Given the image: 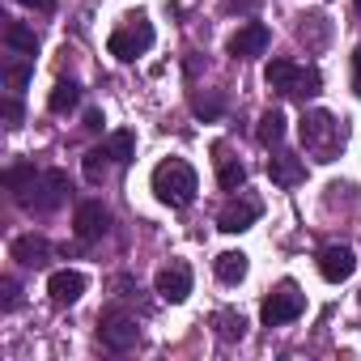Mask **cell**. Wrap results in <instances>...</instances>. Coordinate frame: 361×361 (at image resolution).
<instances>
[{"label": "cell", "mask_w": 361, "mask_h": 361, "mask_svg": "<svg viewBox=\"0 0 361 361\" xmlns=\"http://www.w3.org/2000/svg\"><path fill=\"white\" fill-rule=\"evenodd\" d=\"M149 183H153V196H157L161 204H170V209H188V204L196 200V192H200V178H196V170H192L183 157L157 161Z\"/></svg>", "instance_id": "cell-1"}, {"label": "cell", "mask_w": 361, "mask_h": 361, "mask_svg": "<svg viewBox=\"0 0 361 361\" xmlns=\"http://www.w3.org/2000/svg\"><path fill=\"white\" fill-rule=\"evenodd\" d=\"M298 132H302V149L314 161H336L344 153V123L331 111H306Z\"/></svg>", "instance_id": "cell-2"}, {"label": "cell", "mask_w": 361, "mask_h": 361, "mask_svg": "<svg viewBox=\"0 0 361 361\" xmlns=\"http://www.w3.org/2000/svg\"><path fill=\"white\" fill-rule=\"evenodd\" d=\"M264 81H268V90H276L281 98H298V102H306V98H314L319 90H323V73L319 68H306V64H293V60H268V68H264Z\"/></svg>", "instance_id": "cell-3"}, {"label": "cell", "mask_w": 361, "mask_h": 361, "mask_svg": "<svg viewBox=\"0 0 361 361\" xmlns=\"http://www.w3.org/2000/svg\"><path fill=\"white\" fill-rule=\"evenodd\" d=\"M153 22L145 18V13H132L119 30H111V39H106V51L115 56V60H123V64H132L136 56H145L149 47H153Z\"/></svg>", "instance_id": "cell-4"}, {"label": "cell", "mask_w": 361, "mask_h": 361, "mask_svg": "<svg viewBox=\"0 0 361 361\" xmlns=\"http://www.w3.org/2000/svg\"><path fill=\"white\" fill-rule=\"evenodd\" d=\"M302 310H306V293L298 289V281H281V285L264 298L259 319H264V327H285V323L302 319Z\"/></svg>", "instance_id": "cell-5"}, {"label": "cell", "mask_w": 361, "mask_h": 361, "mask_svg": "<svg viewBox=\"0 0 361 361\" xmlns=\"http://www.w3.org/2000/svg\"><path fill=\"white\" fill-rule=\"evenodd\" d=\"M98 340H102V348H111V353L136 348V340H140L136 314H128L123 306H106V310L98 314Z\"/></svg>", "instance_id": "cell-6"}, {"label": "cell", "mask_w": 361, "mask_h": 361, "mask_svg": "<svg viewBox=\"0 0 361 361\" xmlns=\"http://www.w3.org/2000/svg\"><path fill=\"white\" fill-rule=\"evenodd\" d=\"M68 192H73V183H68L64 170H39L35 188H30V196H26V209H35V213H56V209L68 200Z\"/></svg>", "instance_id": "cell-7"}, {"label": "cell", "mask_w": 361, "mask_h": 361, "mask_svg": "<svg viewBox=\"0 0 361 361\" xmlns=\"http://www.w3.org/2000/svg\"><path fill=\"white\" fill-rule=\"evenodd\" d=\"M73 230H77L81 243L106 238V234H111V209H106L102 200H81L77 213H73Z\"/></svg>", "instance_id": "cell-8"}, {"label": "cell", "mask_w": 361, "mask_h": 361, "mask_svg": "<svg viewBox=\"0 0 361 361\" xmlns=\"http://www.w3.org/2000/svg\"><path fill=\"white\" fill-rule=\"evenodd\" d=\"M153 289H157V298L161 302H188L192 298V268L183 264V259H170L161 272H157V281H153Z\"/></svg>", "instance_id": "cell-9"}, {"label": "cell", "mask_w": 361, "mask_h": 361, "mask_svg": "<svg viewBox=\"0 0 361 361\" xmlns=\"http://www.w3.org/2000/svg\"><path fill=\"white\" fill-rule=\"evenodd\" d=\"M268 43H272V30H268L264 22H247V26H238V30L230 35L226 51H230L234 60H255V56L268 51Z\"/></svg>", "instance_id": "cell-10"}, {"label": "cell", "mask_w": 361, "mask_h": 361, "mask_svg": "<svg viewBox=\"0 0 361 361\" xmlns=\"http://www.w3.org/2000/svg\"><path fill=\"white\" fill-rule=\"evenodd\" d=\"M259 213H264V204H259L255 196H238V200H230V204L217 213V230L243 234V230H251V226L259 221Z\"/></svg>", "instance_id": "cell-11"}, {"label": "cell", "mask_w": 361, "mask_h": 361, "mask_svg": "<svg viewBox=\"0 0 361 361\" xmlns=\"http://www.w3.org/2000/svg\"><path fill=\"white\" fill-rule=\"evenodd\" d=\"M319 272H323V281H331V285L348 281V276L357 272V255H353V247L327 243V247L319 251Z\"/></svg>", "instance_id": "cell-12"}, {"label": "cell", "mask_w": 361, "mask_h": 361, "mask_svg": "<svg viewBox=\"0 0 361 361\" xmlns=\"http://www.w3.org/2000/svg\"><path fill=\"white\" fill-rule=\"evenodd\" d=\"M85 285H90V281H85V272H77V268H60V272L47 276V293H51L56 306H73V302H81Z\"/></svg>", "instance_id": "cell-13"}, {"label": "cell", "mask_w": 361, "mask_h": 361, "mask_svg": "<svg viewBox=\"0 0 361 361\" xmlns=\"http://www.w3.org/2000/svg\"><path fill=\"white\" fill-rule=\"evenodd\" d=\"M9 255H13L18 264H26V268H47L51 243H47L43 234H18V238L9 243Z\"/></svg>", "instance_id": "cell-14"}, {"label": "cell", "mask_w": 361, "mask_h": 361, "mask_svg": "<svg viewBox=\"0 0 361 361\" xmlns=\"http://www.w3.org/2000/svg\"><path fill=\"white\" fill-rule=\"evenodd\" d=\"M268 174H272V183L276 188H298L302 178H306V161L302 157H293V153H272L268 157Z\"/></svg>", "instance_id": "cell-15"}, {"label": "cell", "mask_w": 361, "mask_h": 361, "mask_svg": "<svg viewBox=\"0 0 361 361\" xmlns=\"http://www.w3.org/2000/svg\"><path fill=\"white\" fill-rule=\"evenodd\" d=\"M213 153H217V183H221V192H238V188L247 183V166H243L226 145H217Z\"/></svg>", "instance_id": "cell-16"}, {"label": "cell", "mask_w": 361, "mask_h": 361, "mask_svg": "<svg viewBox=\"0 0 361 361\" xmlns=\"http://www.w3.org/2000/svg\"><path fill=\"white\" fill-rule=\"evenodd\" d=\"M35 178H39V170H35L30 161H18V166L5 170V188L13 192L18 204H26V196H30V188H35Z\"/></svg>", "instance_id": "cell-17"}, {"label": "cell", "mask_w": 361, "mask_h": 361, "mask_svg": "<svg viewBox=\"0 0 361 361\" xmlns=\"http://www.w3.org/2000/svg\"><path fill=\"white\" fill-rule=\"evenodd\" d=\"M255 136H259V145H264V149H276V145L285 140V111H281V106H268V111L259 115Z\"/></svg>", "instance_id": "cell-18"}, {"label": "cell", "mask_w": 361, "mask_h": 361, "mask_svg": "<svg viewBox=\"0 0 361 361\" xmlns=\"http://www.w3.org/2000/svg\"><path fill=\"white\" fill-rule=\"evenodd\" d=\"M102 149L111 153V161H115V166H128V161L136 157V132L119 128V132H111V136L102 140Z\"/></svg>", "instance_id": "cell-19"}, {"label": "cell", "mask_w": 361, "mask_h": 361, "mask_svg": "<svg viewBox=\"0 0 361 361\" xmlns=\"http://www.w3.org/2000/svg\"><path fill=\"white\" fill-rule=\"evenodd\" d=\"M213 268H217V281H221V285H238V281L247 276V268H251V264H247V255H243V251H221Z\"/></svg>", "instance_id": "cell-20"}, {"label": "cell", "mask_w": 361, "mask_h": 361, "mask_svg": "<svg viewBox=\"0 0 361 361\" xmlns=\"http://www.w3.org/2000/svg\"><path fill=\"white\" fill-rule=\"evenodd\" d=\"M81 102V85L68 77V81H56V90L47 94V111H56V115H64V111H73Z\"/></svg>", "instance_id": "cell-21"}, {"label": "cell", "mask_w": 361, "mask_h": 361, "mask_svg": "<svg viewBox=\"0 0 361 361\" xmlns=\"http://www.w3.org/2000/svg\"><path fill=\"white\" fill-rule=\"evenodd\" d=\"M111 153L102 149V145H94L85 157H81V170H85V178H90V183H106V174H111Z\"/></svg>", "instance_id": "cell-22"}, {"label": "cell", "mask_w": 361, "mask_h": 361, "mask_svg": "<svg viewBox=\"0 0 361 361\" xmlns=\"http://www.w3.org/2000/svg\"><path fill=\"white\" fill-rule=\"evenodd\" d=\"M5 43H9L13 51H22V56H35V51H39V35H35L26 22H9V26H5Z\"/></svg>", "instance_id": "cell-23"}, {"label": "cell", "mask_w": 361, "mask_h": 361, "mask_svg": "<svg viewBox=\"0 0 361 361\" xmlns=\"http://www.w3.org/2000/svg\"><path fill=\"white\" fill-rule=\"evenodd\" d=\"M213 327H217V336H221L226 344H234V340L247 336V319H243L238 310H217V314H213Z\"/></svg>", "instance_id": "cell-24"}, {"label": "cell", "mask_w": 361, "mask_h": 361, "mask_svg": "<svg viewBox=\"0 0 361 361\" xmlns=\"http://www.w3.org/2000/svg\"><path fill=\"white\" fill-rule=\"evenodd\" d=\"M30 73H35V64H30V60H13V64H5V90L22 98V90L30 85Z\"/></svg>", "instance_id": "cell-25"}, {"label": "cell", "mask_w": 361, "mask_h": 361, "mask_svg": "<svg viewBox=\"0 0 361 361\" xmlns=\"http://www.w3.org/2000/svg\"><path fill=\"white\" fill-rule=\"evenodd\" d=\"M192 111L209 123V119H221V111H226V98L213 90V94H192Z\"/></svg>", "instance_id": "cell-26"}, {"label": "cell", "mask_w": 361, "mask_h": 361, "mask_svg": "<svg viewBox=\"0 0 361 361\" xmlns=\"http://www.w3.org/2000/svg\"><path fill=\"white\" fill-rule=\"evenodd\" d=\"M298 39H302V43H310V47H323V43H327V22H323L319 13H314V18H302Z\"/></svg>", "instance_id": "cell-27"}, {"label": "cell", "mask_w": 361, "mask_h": 361, "mask_svg": "<svg viewBox=\"0 0 361 361\" xmlns=\"http://www.w3.org/2000/svg\"><path fill=\"white\" fill-rule=\"evenodd\" d=\"M18 306H22V285H18L13 276H5V281H0V310L9 314V310H18Z\"/></svg>", "instance_id": "cell-28"}, {"label": "cell", "mask_w": 361, "mask_h": 361, "mask_svg": "<svg viewBox=\"0 0 361 361\" xmlns=\"http://www.w3.org/2000/svg\"><path fill=\"white\" fill-rule=\"evenodd\" d=\"M5 123H9V128H22V98H18V94L5 98Z\"/></svg>", "instance_id": "cell-29"}, {"label": "cell", "mask_w": 361, "mask_h": 361, "mask_svg": "<svg viewBox=\"0 0 361 361\" xmlns=\"http://www.w3.org/2000/svg\"><path fill=\"white\" fill-rule=\"evenodd\" d=\"M18 5H26V9H35V13H51L56 0H18Z\"/></svg>", "instance_id": "cell-30"}, {"label": "cell", "mask_w": 361, "mask_h": 361, "mask_svg": "<svg viewBox=\"0 0 361 361\" xmlns=\"http://www.w3.org/2000/svg\"><path fill=\"white\" fill-rule=\"evenodd\" d=\"M102 123H106L102 111H90V115H85V128H90V132H102Z\"/></svg>", "instance_id": "cell-31"}, {"label": "cell", "mask_w": 361, "mask_h": 361, "mask_svg": "<svg viewBox=\"0 0 361 361\" xmlns=\"http://www.w3.org/2000/svg\"><path fill=\"white\" fill-rule=\"evenodd\" d=\"M234 9H255V0H226V13H234Z\"/></svg>", "instance_id": "cell-32"}, {"label": "cell", "mask_w": 361, "mask_h": 361, "mask_svg": "<svg viewBox=\"0 0 361 361\" xmlns=\"http://www.w3.org/2000/svg\"><path fill=\"white\" fill-rule=\"evenodd\" d=\"M353 68H357V81H361V47H357V56H353Z\"/></svg>", "instance_id": "cell-33"}, {"label": "cell", "mask_w": 361, "mask_h": 361, "mask_svg": "<svg viewBox=\"0 0 361 361\" xmlns=\"http://www.w3.org/2000/svg\"><path fill=\"white\" fill-rule=\"evenodd\" d=\"M353 5H357V13H361V0H353Z\"/></svg>", "instance_id": "cell-34"}]
</instances>
